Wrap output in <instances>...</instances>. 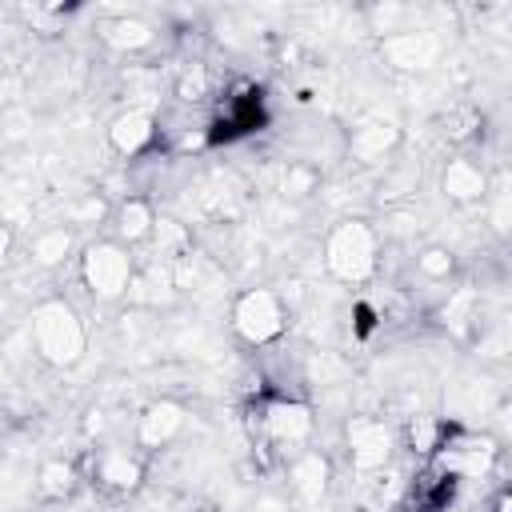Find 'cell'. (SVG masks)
Returning a JSON list of instances; mask_svg holds the SVG:
<instances>
[{
  "instance_id": "obj_8",
  "label": "cell",
  "mask_w": 512,
  "mask_h": 512,
  "mask_svg": "<svg viewBox=\"0 0 512 512\" xmlns=\"http://www.w3.org/2000/svg\"><path fill=\"white\" fill-rule=\"evenodd\" d=\"M264 124V100H260V92L256 88H236L232 96H224V104H220V112H216V132L208 136V140H236V136H248V132H256Z\"/></svg>"
},
{
  "instance_id": "obj_14",
  "label": "cell",
  "mask_w": 512,
  "mask_h": 512,
  "mask_svg": "<svg viewBox=\"0 0 512 512\" xmlns=\"http://www.w3.org/2000/svg\"><path fill=\"white\" fill-rule=\"evenodd\" d=\"M440 188H444L448 200H456V204H472V200H480V196L488 192V176H484V168L472 164L468 156H456V160L444 164V172H440Z\"/></svg>"
},
{
  "instance_id": "obj_18",
  "label": "cell",
  "mask_w": 512,
  "mask_h": 512,
  "mask_svg": "<svg viewBox=\"0 0 512 512\" xmlns=\"http://www.w3.org/2000/svg\"><path fill=\"white\" fill-rule=\"evenodd\" d=\"M392 144H396V128L392 124H380V120H368V124H360L352 132V156L364 160V164L384 160L392 152Z\"/></svg>"
},
{
  "instance_id": "obj_1",
  "label": "cell",
  "mask_w": 512,
  "mask_h": 512,
  "mask_svg": "<svg viewBox=\"0 0 512 512\" xmlns=\"http://www.w3.org/2000/svg\"><path fill=\"white\" fill-rule=\"evenodd\" d=\"M84 344H88V332H84V320L76 316L72 304L44 300L32 308V348L44 364L72 368L84 356Z\"/></svg>"
},
{
  "instance_id": "obj_11",
  "label": "cell",
  "mask_w": 512,
  "mask_h": 512,
  "mask_svg": "<svg viewBox=\"0 0 512 512\" xmlns=\"http://www.w3.org/2000/svg\"><path fill=\"white\" fill-rule=\"evenodd\" d=\"M452 492H456V480L452 476H444L432 460H424V468L408 480V488H404V508H412V512H440V508H448L452 504Z\"/></svg>"
},
{
  "instance_id": "obj_22",
  "label": "cell",
  "mask_w": 512,
  "mask_h": 512,
  "mask_svg": "<svg viewBox=\"0 0 512 512\" xmlns=\"http://www.w3.org/2000/svg\"><path fill=\"white\" fill-rule=\"evenodd\" d=\"M440 124H444V136L448 140H472L476 128H480V112L472 104H452Z\"/></svg>"
},
{
  "instance_id": "obj_5",
  "label": "cell",
  "mask_w": 512,
  "mask_h": 512,
  "mask_svg": "<svg viewBox=\"0 0 512 512\" xmlns=\"http://www.w3.org/2000/svg\"><path fill=\"white\" fill-rule=\"evenodd\" d=\"M232 328L248 344H272V340H280L284 328H288L284 296L272 292V288H248V292H240L236 304H232Z\"/></svg>"
},
{
  "instance_id": "obj_26",
  "label": "cell",
  "mask_w": 512,
  "mask_h": 512,
  "mask_svg": "<svg viewBox=\"0 0 512 512\" xmlns=\"http://www.w3.org/2000/svg\"><path fill=\"white\" fill-rule=\"evenodd\" d=\"M284 196H308V192H316V172L312 168H304V164H288V172H284Z\"/></svg>"
},
{
  "instance_id": "obj_15",
  "label": "cell",
  "mask_w": 512,
  "mask_h": 512,
  "mask_svg": "<svg viewBox=\"0 0 512 512\" xmlns=\"http://www.w3.org/2000/svg\"><path fill=\"white\" fill-rule=\"evenodd\" d=\"M288 476H292V492L312 504V500H320L324 488H328V460H324L320 452H300V456L292 460Z\"/></svg>"
},
{
  "instance_id": "obj_20",
  "label": "cell",
  "mask_w": 512,
  "mask_h": 512,
  "mask_svg": "<svg viewBox=\"0 0 512 512\" xmlns=\"http://www.w3.org/2000/svg\"><path fill=\"white\" fill-rule=\"evenodd\" d=\"M68 252H72V228H44V232H36L32 244H28V256H32L36 264H44V268L68 260Z\"/></svg>"
},
{
  "instance_id": "obj_24",
  "label": "cell",
  "mask_w": 512,
  "mask_h": 512,
  "mask_svg": "<svg viewBox=\"0 0 512 512\" xmlns=\"http://www.w3.org/2000/svg\"><path fill=\"white\" fill-rule=\"evenodd\" d=\"M208 72H204V64H192V68H184L180 72V80H176V96L180 100H188V104H196V100H204L208 96Z\"/></svg>"
},
{
  "instance_id": "obj_13",
  "label": "cell",
  "mask_w": 512,
  "mask_h": 512,
  "mask_svg": "<svg viewBox=\"0 0 512 512\" xmlns=\"http://www.w3.org/2000/svg\"><path fill=\"white\" fill-rule=\"evenodd\" d=\"M92 480L108 492H136L144 480V464L124 448H100L92 460Z\"/></svg>"
},
{
  "instance_id": "obj_10",
  "label": "cell",
  "mask_w": 512,
  "mask_h": 512,
  "mask_svg": "<svg viewBox=\"0 0 512 512\" xmlns=\"http://www.w3.org/2000/svg\"><path fill=\"white\" fill-rule=\"evenodd\" d=\"M180 428H184V408L176 400H152L136 420V444L156 452V448L172 444L180 436Z\"/></svg>"
},
{
  "instance_id": "obj_28",
  "label": "cell",
  "mask_w": 512,
  "mask_h": 512,
  "mask_svg": "<svg viewBox=\"0 0 512 512\" xmlns=\"http://www.w3.org/2000/svg\"><path fill=\"white\" fill-rule=\"evenodd\" d=\"M256 512H288V508H284V504H280L276 496H264V500L256 504Z\"/></svg>"
},
{
  "instance_id": "obj_9",
  "label": "cell",
  "mask_w": 512,
  "mask_h": 512,
  "mask_svg": "<svg viewBox=\"0 0 512 512\" xmlns=\"http://www.w3.org/2000/svg\"><path fill=\"white\" fill-rule=\"evenodd\" d=\"M384 56H388V64L400 68V72H420V68L436 64L440 40H436V32H428V28H420V32L396 28V32L384 40Z\"/></svg>"
},
{
  "instance_id": "obj_4",
  "label": "cell",
  "mask_w": 512,
  "mask_h": 512,
  "mask_svg": "<svg viewBox=\"0 0 512 512\" xmlns=\"http://www.w3.org/2000/svg\"><path fill=\"white\" fill-rule=\"evenodd\" d=\"M80 280L96 300H120L136 284L132 256L116 240H96L80 252Z\"/></svg>"
},
{
  "instance_id": "obj_21",
  "label": "cell",
  "mask_w": 512,
  "mask_h": 512,
  "mask_svg": "<svg viewBox=\"0 0 512 512\" xmlns=\"http://www.w3.org/2000/svg\"><path fill=\"white\" fill-rule=\"evenodd\" d=\"M36 488H40V496H48V500H68L72 488H76V468H72L68 460H48V464L40 468V476H36Z\"/></svg>"
},
{
  "instance_id": "obj_16",
  "label": "cell",
  "mask_w": 512,
  "mask_h": 512,
  "mask_svg": "<svg viewBox=\"0 0 512 512\" xmlns=\"http://www.w3.org/2000/svg\"><path fill=\"white\" fill-rule=\"evenodd\" d=\"M152 232H156V212H152V204L140 200V196H128V200L120 204V212H116V236L128 240V244H136V240H152Z\"/></svg>"
},
{
  "instance_id": "obj_23",
  "label": "cell",
  "mask_w": 512,
  "mask_h": 512,
  "mask_svg": "<svg viewBox=\"0 0 512 512\" xmlns=\"http://www.w3.org/2000/svg\"><path fill=\"white\" fill-rule=\"evenodd\" d=\"M440 436H444V424H440V420H432V416H416V420L408 424V448H412V452H420L424 460L436 452Z\"/></svg>"
},
{
  "instance_id": "obj_6",
  "label": "cell",
  "mask_w": 512,
  "mask_h": 512,
  "mask_svg": "<svg viewBox=\"0 0 512 512\" xmlns=\"http://www.w3.org/2000/svg\"><path fill=\"white\" fill-rule=\"evenodd\" d=\"M252 432L260 436L264 448H296L312 436V408L288 396L264 400L252 412Z\"/></svg>"
},
{
  "instance_id": "obj_19",
  "label": "cell",
  "mask_w": 512,
  "mask_h": 512,
  "mask_svg": "<svg viewBox=\"0 0 512 512\" xmlns=\"http://www.w3.org/2000/svg\"><path fill=\"white\" fill-rule=\"evenodd\" d=\"M152 244H156V260H164V264H172V268L192 256V236H188V228L176 224V220H156Z\"/></svg>"
},
{
  "instance_id": "obj_3",
  "label": "cell",
  "mask_w": 512,
  "mask_h": 512,
  "mask_svg": "<svg viewBox=\"0 0 512 512\" xmlns=\"http://www.w3.org/2000/svg\"><path fill=\"white\" fill-rule=\"evenodd\" d=\"M444 476H452L456 484H468V480H484L496 464V440L492 436H480L472 428H460V424H444V436L436 444V452L428 456Z\"/></svg>"
},
{
  "instance_id": "obj_7",
  "label": "cell",
  "mask_w": 512,
  "mask_h": 512,
  "mask_svg": "<svg viewBox=\"0 0 512 512\" xmlns=\"http://www.w3.org/2000/svg\"><path fill=\"white\" fill-rule=\"evenodd\" d=\"M344 444H348V460L360 476L368 472H380L392 464V452H396V432L388 420L380 416H352L348 428H344Z\"/></svg>"
},
{
  "instance_id": "obj_12",
  "label": "cell",
  "mask_w": 512,
  "mask_h": 512,
  "mask_svg": "<svg viewBox=\"0 0 512 512\" xmlns=\"http://www.w3.org/2000/svg\"><path fill=\"white\" fill-rule=\"evenodd\" d=\"M108 144L120 156H144L156 144V116L148 108H128L108 124Z\"/></svg>"
},
{
  "instance_id": "obj_17",
  "label": "cell",
  "mask_w": 512,
  "mask_h": 512,
  "mask_svg": "<svg viewBox=\"0 0 512 512\" xmlns=\"http://www.w3.org/2000/svg\"><path fill=\"white\" fill-rule=\"evenodd\" d=\"M100 36H104V44L116 48V52H140V48H148V44L156 40V32H152L140 16H116V20L104 24Z\"/></svg>"
},
{
  "instance_id": "obj_2",
  "label": "cell",
  "mask_w": 512,
  "mask_h": 512,
  "mask_svg": "<svg viewBox=\"0 0 512 512\" xmlns=\"http://www.w3.org/2000/svg\"><path fill=\"white\" fill-rule=\"evenodd\" d=\"M324 264L344 284H364L380 264V236L368 220H340L324 240Z\"/></svg>"
},
{
  "instance_id": "obj_25",
  "label": "cell",
  "mask_w": 512,
  "mask_h": 512,
  "mask_svg": "<svg viewBox=\"0 0 512 512\" xmlns=\"http://www.w3.org/2000/svg\"><path fill=\"white\" fill-rule=\"evenodd\" d=\"M416 268H420V276H428V280H448V272H452V252H448V248H424V252L416 256Z\"/></svg>"
},
{
  "instance_id": "obj_27",
  "label": "cell",
  "mask_w": 512,
  "mask_h": 512,
  "mask_svg": "<svg viewBox=\"0 0 512 512\" xmlns=\"http://www.w3.org/2000/svg\"><path fill=\"white\" fill-rule=\"evenodd\" d=\"M488 512H512V484H508V488H500V492L492 496Z\"/></svg>"
}]
</instances>
